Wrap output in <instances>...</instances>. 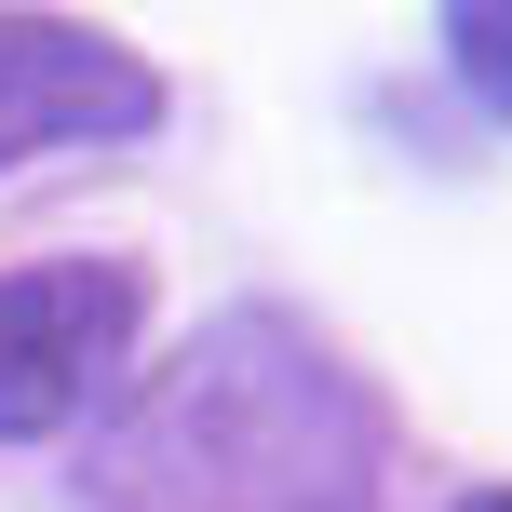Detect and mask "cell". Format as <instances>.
Masks as SVG:
<instances>
[{
    "mask_svg": "<svg viewBox=\"0 0 512 512\" xmlns=\"http://www.w3.org/2000/svg\"><path fill=\"white\" fill-rule=\"evenodd\" d=\"M122 472L135 499H203V512H364L378 418L297 324L243 310L135 405Z\"/></svg>",
    "mask_w": 512,
    "mask_h": 512,
    "instance_id": "1",
    "label": "cell"
},
{
    "mask_svg": "<svg viewBox=\"0 0 512 512\" xmlns=\"http://www.w3.org/2000/svg\"><path fill=\"white\" fill-rule=\"evenodd\" d=\"M149 283L122 256H54V270H0V445H41L135 364Z\"/></svg>",
    "mask_w": 512,
    "mask_h": 512,
    "instance_id": "2",
    "label": "cell"
},
{
    "mask_svg": "<svg viewBox=\"0 0 512 512\" xmlns=\"http://www.w3.org/2000/svg\"><path fill=\"white\" fill-rule=\"evenodd\" d=\"M162 122V68L122 54L108 27L68 14H0V176L41 149H122Z\"/></svg>",
    "mask_w": 512,
    "mask_h": 512,
    "instance_id": "3",
    "label": "cell"
},
{
    "mask_svg": "<svg viewBox=\"0 0 512 512\" xmlns=\"http://www.w3.org/2000/svg\"><path fill=\"white\" fill-rule=\"evenodd\" d=\"M445 54H459V81L512 122V0H445Z\"/></svg>",
    "mask_w": 512,
    "mask_h": 512,
    "instance_id": "4",
    "label": "cell"
},
{
    "mask_svg": "<svg viewBox=\"0 0 512 512\" xmlns=\"http://www.w3.org/2000/svg\"><path fill=\"white\" fill-rule=\"evenodd\" d=\"M459 512H512V486H472V499H459Z\"/></svg>",
    "mask_w": 512,
    "mask_h": 512,
    "instance_id": "5",
    "label": "cell"
}]
</instances>
